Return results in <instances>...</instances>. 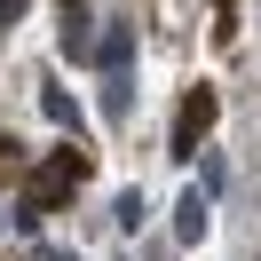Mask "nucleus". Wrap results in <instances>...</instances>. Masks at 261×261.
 <instances>
[{"label":"nucleus","mask_w":261,"mask_h":261,"mask_svg":"<svg viewBox=\"0 0 261 261\" xmlns=\"http://www.w3.org/2000/svg\"><path fill=\"white\" fill-rule=\"evenodd\" d=\"M174 229H182V238H206V198H182V206H174Z\"/></svg>","instance_id":"nucleus-3"},{"label":"nucleus","mask_w":261,"mask_h":261,"mask_svg":"<svg viewBox=\"0 0 261 261\" xmlns=\"http://www.w3.org/2000/svg\"><path fill=\"white\" fill-rule=\"evenodd\" d=\"M64 48L87 56V0H64Z\"/></svg>","instance_id":"nucleus-2"},{"label":"nucleus","mask_w":261,"mask_h":261,"mask_svg":"<svg viewBox=\"0 0 261 261\" xmlns=\"http://www.w3.org/2000/svg\"><path fill=\"white\" fill-rule=\"evenodd\" d=\"M206 127H214V95H206V87H198V95L182 103V127H174V143L190 150V143H198V135H206Z\"/></svg>","instance_id":"nucleus-1"}]
</instances>
